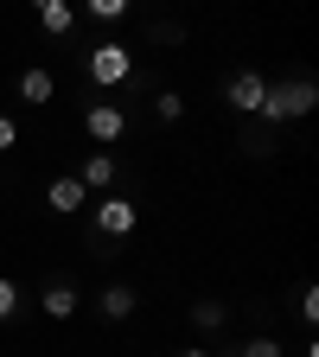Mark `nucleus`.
<instances>
[{
  "label": "nucleus",
  "instance_id": "nucleus-1",
  "mask_svg": "<svg viewBox=\"0 0 319 357\" xmlns=\"http://www.w3.org/2000/svg\"><path fill=\"white\" fill-rule=\"evenodd\" d=\"M313 102H319V83H313V77H288V83H268V96H262L255 115H262L268 128H281V121H306Z\"/></svg>",
  "mask_w": 319,
  "mask_h": 357
},
{
  "label": "nucleus",
  "instance_id": "nucleus-2",
  "mask_svg": "<svg viewBox=\"0 0 319 357\" xmlns=\"http://www.w3.org/2000/svg\"><path fill=\"white\" fill-rule=\"evenodd\" d=\"M89 77H96L103 89H115V83H134V58H128V45L103 38L96 52H89Z\"/></svg>",
  "mask_w": 319,
  "mask_h": 357
},
{
  "label": "nucleus",
  "instance_id": "nucleus-3",
  "mask_svg": "<svg viewBox=\"0 0 319 357\" xmlns=\"http://www.w3.org/2000/svg\"><path fill=\"white\" fill-rule=\"evenodd\" d=\"M262 96H268V83H262L255 70H237L230 83H223V102H230L237 115H255V109H262Z\"/></svg>",
  "mask_w": 319,
  "mask_h": 357
},
{
  "label": "nucleus",
  "instance_id": "nucleus-4",
  "mask_svg": "<svg viewBox=\"0 0 319 357\" xmlns=\"http://www.w3.org/2000/svg\"><path fill=\"white\" fill-rule=\"evenodd\" d=\"M83 128H89V141H121V128H128V109H121V102H89Z\"/></svg>",
  "mask_w": 319,
  "mask_h": 357
},
{
  "label": "nucleus",
  "instance_id": "nucleus-5",
  "mask_svg": "<svg viewBox=\"0 0 319 357\" xmlns=\"http://www.w3.org/2000/svg\"><path fill=\"white\" fill-rule=\"evenodd\" d=\"M134 223H141V211H134L128 198H103V204H96V230H103V236H128Z\"/></svg>",
  "mask_w": 319,
  "mask_h": 357
},
{
  "label": "nucleus",
  "instance_id": "nucleus-6",
  "mask_svg": "<svg viewBox=\"0 0 319 357\" xmlns=\"http://www.w3.org/2000/svg\"><path fill=\"white\" fill-rule=\"evenodd\" d=\"M45 204H52L58 217H71V211H83V204H89V185H83L77 172H64V178H52V192H45Z\"/></svg>",
  "mask_w": 319,
  "mask_h": 357
},
{
  "label": "nucleus",
  "instance_id": "nucleus-7",
  "mask_svg": "<svg viewBox=\"0 0 319 357\" xmlns=\"http://www.w3.org/2000/svg\"><path fill=\"white\" fill-rule=\"evenodd\" d=\"M38 312H45V319H77V287L71 281H52V287L38 294Z\"/></svg>",
  "mask_w": 319,
  "mask_h": 357
},
{
  "label": "nucleus",
  "instance_id": "nucleus-8",
  "mask_svg": "<svg viewBox=\"0 0 319 357\" xmlns=\"http://www.w3.org/2000/svg\"><path fill=\"white\" fill-rule=\"evenodd\" d=\"M134 306H141V300H134V287H121V281H115V287H103V300H96V312H103L109 326H121Z\"/></svg>",
  "mask_w": 319,
  "mask_h": 357
},
{
  "label": "nucleus",
  "instance_id": "nucleus-9",
  "mask_svg": "<svg viewBox=\"0 0 319 357\" xmlns=\"http://www.w3.org/2000/svg\"><path fill=\"white\" fill-rule=\"evenodd\" d=\"M192 326L198 332H223V326H230V306H223V300H192Z\"/></svg>",
  "mask_w": 319,
  "mask_h": 357
},
{
  "label": "nucleus",
  "instance_id": "nucleus-10",
  "mask_svg": "<svg viewBox=\"0 0 319 357\" xmlns=\"http://www.w3.org/2000/svg\"><path fill=\"white\" fill-rule=\"evenodd\" d=\"M38 26L52 32V38H64V32L77 26V7H71V0H58V7H38Z\"/></svg>",
  "mask_w": 319,
  "mask_h": 357
},
{
  "label": "nucleus",
  "instance_id": "nucleus-11",
  "mask_svg": "<svg viewBox=\"0 0 319 357\" xmlns=\"http://www.w3.org/2000/svg\"><path fill=\"white\" fill-rule=\"evenodd\" d=\"M52 89H58L52 70H26V77H20V102H52Z\"/></svg>",
  "mask_w": 319,
  "mask_h": 357
},
{
  "label": "nucleus",
  "instance_id": "nucleus-12",
  "mask_svg": "<svg viewBox=\"0 0 319 357\" xmlns=\"http://www.w3.org/2000/svg\"><path fill=\"white\" fill-rule=\"evenodd\" d=\"M77 178H83V185H115V160H109V153H89Z\"/></svg>",
  "mask_w": 319,
  "mask_h": 357
},
{
  "label": "nucleus",
  "instance_id": "nucleus-13",
  "mask_svg": "<svg viewBox=\"0 0 319 357\" xmlns=\"http://www.w3.org/2000/svg\"><path fill=\"white\" fill-rule=\"evenodd\" d=\"M154 115H160V121H179V115H186V102H179V89H160V96H154Z\"/></svg>",
  "mask_w": 319,
  "mask_h": 357
},
{
  "label": "nucleus",
  "instance_id": "nucleus-14",
  "mask_svg": "<svg viewBox=\"0 0 319 357\" xmlns=\"http://www.w3.org/2000/svg\"><path fill=\"white\" fill-rule=\"evenodd\" d=\"M13 312H20V287H13L7 275H0V326H7V319H13Z\"/></svg>",
  "mask_w": 319,
  "mask_h": 357
},
{
  "label": "nucleus",
  "instance_id": "nucleus-15",
  "mask_svg": "<svg viewBox=\"0 0 319 357\" xmlns=\"http://www.w3.org/2000/svg\"><path fill=\"white\" fill-rule=\"evenodd\" d=\"M300 319L319 326V287H300Z\"/></svg>",
  "mask_w": 319,
  "mask_h": 357
},
{
  "label": "nucleus",
  "instance_id": "nucleus-16",
  "mask_svg": "<svg viewBox=\"0 0 319 357\" xmlns=\"http://www.w3.org/2000/svg\"><path fill=\"white\" fill-rule=\"evenodd\" d=\"M237 357H281V344H275V338H249Z\"/></svg>",
  "mask_w": 319,
  "mask_h": 357
},
{
  "label": "nucleus",
  "instance_id": "nucleus-17",
  "mask_svg": "<svg viewBox=\"0 0 319 357\" xmlns=\"http://www.w3.org/2000/svg\"><path fill=\"white\" fill-rule=\"evenodd\" d=\"M89 13H96V20H121L128 0H89Z\"/></svg>",
  "mask_w": 319,
  "mask_h": 357
},
{
  "label": "nucleus",
  "instance_id": "nucleus-18",
  "mask_svg": "<svg viewBox=\"0 0 319 357\" xmlns=\"http://www.w3.org/2000/svg\"><path fill=\"white\" fill-rule=\"evenodd\" d=\"M13 147H20V128H13L7 115H0V153H13Z\"/></svg>",
  "mask_w": 319,
  "mask_h": 357
},
{
  "label": "nucleus",
  "instance_id": "nucleus-19",
  "mask_svg": "<svg viewBox=\"0 0 319 357\" xmlns=\"http://www.w3.org/2000/svg\"><path fill=\"white\" fill-rule=\"evenodd\" d=\"M38 7H58V0H32V13H38Z\"/></svg>",
  "mask_w": 319,
  "mask_h": 357
},
{
  "label": "nucleus",
  "instance_id": "nucleus-20",
  "mask_svg": "<svg viewBox=\"0 0 319 357\" xmlns=\"http://www.w3.org/2000/svg\"><path fill=\"white\" fill-rule=\"evenodd\" d=\"M179 357H211V351H179Z\"/></svg>",
  "mask_w": 319,
  "mask_h": 357
}]
</instances>
